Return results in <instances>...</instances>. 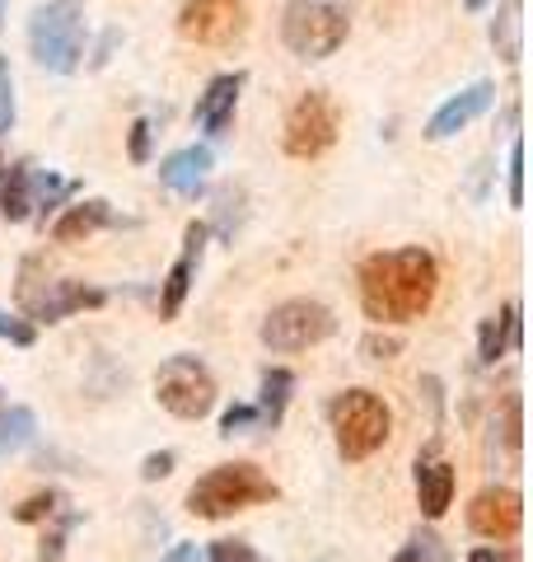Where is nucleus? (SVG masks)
I'll use <instances>...</instances> for the list:
<instances>
[{"label": "nucleus", "instance_id": "c9c22d12", "mask_svg": "<svg viewBox=\"0 0 533 562\" xmlns=\"http://www.w3.org/2000/svg\"><path fill=\"white\" fill-rule=\"evenodd\" d=\"M468 562H520V549H510V543H483V549H473Z\"/></svg>", "mask_w": 533, "mask_h": 562}, {"label": "nucleus", "instance_id": "f257e3e1", "mask_svg": "<svg viewBox=\"0 0 533 562\" xmlns=\"http://www.w3.org/2000/svg\"><path fill=\"white\" fill-rule=\"evenodd\" d=\"M361 286V310L375 324H412L435 305L440 291V262L426 249H394L370 254L355 272Z\"/></svg>", "mask_w": 533, "mask_h": 562}, {"label": "nucleus", "instance_id": "1a4fd4ad", "mask_svg": "<svg viewBox=\"0 0 533 562\" xmlns=\"http://www.w3.org/2000/svg\"><path fill=\"white\" fill-rule=\"evenodd\" d=\"M337 333V319L318 301H286L262 319V342L272 351H309Z\"/></svg>", "mask_w": 533, "mask_h": 562}, {"label": "nucleus", "instance_id": "cd10ccee", "mask_svg": "<svg viewBox=\"0 0 533 562\" xmlns=\"http://www.w3.org/2000/svg\"><path fill=\"white\" fill-rule=\"evenodd\" d=\"M243 431H258V408L253 403H235V408L220 413V436H243Z\"/></svg>", "mask_w": 533, "mask_h": 562}, {"label": "nucleus", "instance_id": "9b49d317", "mask_svg": "<svg viewBox=\"0 0 533 562\" xmlns=\"http://www.w3.org/2000/svg\"><path fill=\"white\" fill-rule=\"evenodd\" d=\"M524 525V497L514 487H483L468 506V530L487 543H510Z\"/></svg>", "mask_w": 533, "mask_h": 562}, {"label": "nucleus", "instance_id": "58836bf2", "mask_svg": "<svg viewBox=\"0 0 533 562\" xmlns=\"http://www.w3.org/2000/svg\"><path fill=\"white\" fill-rule=\"evenodd\" d=\"M464 5H468V10H483V5H487V0H464Z\"/></svg>", "mask_w": 533, "mask_h": 562}, {"label": "nucleus", "instance_id": "aec40b11", "mask_svg": "<svg viewBox=\"0 0 533 562\" xmlns=\"http://www.w3.org/2000/svg\"><path fill=\"white\" fill-rule=\"evenodd\" d=\"M0 216L5 221L33 216V165L29 160H14L0 169Z\"/></svg>", "mask_w": 533, "mask_h": 562}, {"label": "nucleus", "instance_id": "6ab92c4d", "mask_svg": "<svg viewBox=\"0 0 533 562\" xmlns=\"http://www.w3.org/2000/svg\"><path fill=\"white\" fill-rule=\"evenodd\" d=\"M514 347H520V301H510L501 310V319H487L483 324V333H477V361L496 366Z\"/></svg>", "mask_w": 533, "mask_h": 562}, {"label": "nucleus", "instance_id": "f03ea898", "mask_svg": "<svg viewBox=\"0 0 533 562\" xmlns=\"http://www.w3.org/2000/svg\"><path fill=\"white\" fill-rule=\"evenodd\" d=\"M272 497H276V483L266 479L258 464L235 460V464H216L188 487V512L202 516V520H225V516L262 506Z\"/></svg>", "mask_w": 533, "mask_h": 562}, {"label": "nucleus", "instance_id": "4be33fe9", "mask_svg": "<svg viewBox=\"0 0 533 562\" xmlns=\"http://www.w3.org/2000/svg\"><path fill=\"white\" fill-rule=\"evenodd\" d=\"M80 192V183H70V179H57L52 169H33V216L47 221L52 211H61L70 198Z\"/></svg>", "mask_w": 533, "mask_h": 562}, {"label": "nucleus", "instance_id": "4c0bfd02", "mask_svg": "<svg viewBox=\"0 0 533 562\" xmlns=\"http://www.w3.org/2000/svg\"><path fill=\"white\" fill-rule=\"evenodd\" d=\"M192 558H197V549H192V543H178V549H173L165 562H192Z\"/></svg>", "mask_w": 533, "mask_h": 562}, {"label": "nucleus", "instance_id": "39448f33", "mask_svg": "<svg viewBox=\"0 0 533 562\" xmlns=\"http://www.w3.org/2000/svg\"><path fill=\"white\" fill-rule=\"evenodd\" d=\"M347 33H351L347 0H286L281 38H286V47L295 52V57L324 61L347 43Z\"/></svg>", "mask_w": 533, "mask_h": 562}, {"label": "nucleus", "instance_id": "ea45409f", "mask_svg": "<svg viewBox=\"0 0 533 562\" xmlns=\"http://www.w3.org/2000/svg\"><path fill=\"white\" fill-rule=\"evenodd\" d=\"M0 29H5V0H0Z\"/></svg>", "mask_w": 533, "mask_h": 562}, {"label": "nucleus", "instance_id": "f8f14e48", "mask_svg": "<svg viewBox=\"0 0 533 562\" xmlns=\"http://www.w3.org/2000/svg\"><path fill=\"white\" fill-rule=\"evenodd\" d=\"M206 239H211V225L192 221L188 235H183V254L169 268L165 286H159V319H178V310H183L192 281H197V268H202V254H206Z\"/></svg>", "mask_w": 533, "mask_h": 562}, {"label": "nucleus", "instance_id": "2eb2a0df", "mask_svg": "<svg viewBox=\"0 0 533 562\" xmlns=\"http://www.w3.org/2000/svg\"><path fill=\"white\" fill-rule=\"evenodd\" d=\"M239 94H243V70H229V76H216L197 94V109H192V122L197 132L206 136H225V127L235 122V109H239Z\"/></svg>", "mask_w": 533, "mask_h": 562}, {"label": "nucleus", "instance_id": "f3484780", "mask_svg": "<svg viewBox=\"0 0 533 562\" xmlns=\"http://www.w3.org/2000/svg\"><path fill=\"white\" fill-rule=\"evenodd\" d=\"M109 225H127V221H117L109 202L89 198V202H76V206L61 211L57 225H52V239L57 244H84V239H94L99 231H109Z\"/></svg>", "mask_w": 533, "mask_h": 562}, {"label": "nucleus", "instance_id": "a19ab883", "mask_svg": "<svg viewBox=\"0 0 533 562\" xmlns=\"http://www.w3.org/2000/svg\"><path fill=\"white\" fill-rule=\"evenodd\" d=\"M192 562H197V558H192Z\"/></svg>", "mask_w": 533, "mask_h": 562}, {"label": "nucleus", "instance_id": "c756f323", "mask_svg": "<svg viewBox=\"0 0 533 562\" xmlns=\"http://www.w3.org/2000/svg\"><path fill=\"white\" fill-rule=\"evenodd\" d=\"M150 146H155V122L150 117H136L132 122V136H127V155L136 165H146L150 160Z\"/></svg>", "mask_w": 533, "mask_h": 562}, {"label": "nucleus", "instance_id": "393cba45", "mask_svg": "<svg viewBox=\"0 0 533 562\" xmlns=\"http://www.w3.org/2000/svg\"><path fill=\"white\" fill-rule=\"evenodd\" d=\"M206 562H262V558L248 539H211Z\"/></svg>", "mask_w": 533, "mask_h": 562}, {"label": "nucleus", "instance_id": "a878e982", "mask_svg": "<svg viewBox=\"0 0 533 562\" xmlns=\"http://www.w3.org/2000/svg\"><path fill=\"white\" fill-rule=\"evenodd\" d=\"M33 338H38V324H29L24 314L0 310V342H10V347H33Z\"/></svg>", "mask_w": 533, "mask_h": 562}, {"label": "nucleus", "instance_id": "9d476101", "mask_svg": "<svg viewBox=\"0 0 533 562\" xmlns=\"http://www.w3.org/2000/svg\"><path fill=\"white\" fill-rule=\"evenodd\" d=\"M248 29L243 0H183L178 10V33L197 47H229L239 43Z\"/></svg>", "mask_w": 533, "mask_h": 562}, {"label": "nucleus", "instance_id": "0eeeda50", "mask_svg": "<svg viewBox=\"0 0 533 562\" xmlns=\"http://www.w3.org/2000/svg\"><path fill=\"white\" fill-rule=\"evenodd\" d=\"M109 295L99 286H84V281H52V277H33V258L24 262V281H20V310L29 324H61L80 310H99Z\"/></svg>", "mask_w": 533, "mask_h": 562}, {"label": "nucleus", "instance_id": "473e14b6", "mask_svg": "<svg viewBox=\"0 0 533 562\" xmlns=\"http://www.w3.org/2000/svg\"><path fill=\"white\" fill-rule=\"evenodd\" d=\"M361 351L370 361H388V357H398L402 351V338H394V333H370V338L361 342Z\"/></svg>", "mask_w": 533, "mask_h": 562}, {"label": "nucleus", "instance_id": "2f4dec72", "mask_svg": "<svg viewBox=\"0 0 533 562\" xmlns=\"http://www.w3.org/2000/svg\"><path fill=\"white\" fill-rule=\"evenodd\" d=\"M506 179H510V206H524V146H520V140L510 146V169H506Z\"/></svg>", "mask_w": 533, "mask_h": 562}, {"label": "nucleus", "instance_id": "ddd939ff", "mask_svg": "<svg viewBox=\"0 0 533 562\" xmlns=\"http://www.w3.org/2000/svg\"><path fill=\"white\" fill-rule=\"evenodd\" d=\"M491 103H496V85L491 80H477V85H468V90H458L454 99L440 103L431 122H426V140H450L454 132L473 127V122L483 117Z\"/></svg>", "mask_w": 533, "mask_h": 562}, {"label": "nucleus", "instance_id": "b1692460", "mask_svg": "<svg viewBox=\"0 0 533 562\" xmlns=\"http://www.w3.org/2000/svg\"><path fill=\"white\" fill-rule=\"evenodd\" d=\"M239 221H243V192H239V188L216 192V231H220V235H235Z\"/></svg>", "mask_w": 533, "mask_h": 562}, {"label": "nucleus", "instance_id": "f704fd0d", "mask_svg": "<svg viewBox=\"0 0 533 562\" xmlns=\"http://www.w3.org/2000/svg\"><path fill=\"white\" fill-rule=\"evenodd\" d=\"M501 436L510 450H520V394L506 398V417H501Z\"/></svg>", "mask_w": 533, "mask_h": 562}, {"label": "nucleus", "instance_id": "412c9836", "mask_svg": "<svg viewBox=\"0 0 533 562\" xmlns=\"http://www.w3.org/2000/svg\"><path fill=\"white\" fill-rule=\"evenodd\" d=\"M491 47H496V57H501L506 66H514L520 61V52H524V43H520V33H524V20H520V0H501V10L491 14Z\"/></svg>", "mask_w": 533, "mask_h": 562}, {"label": "nucleus", "instance_id": "20e7f679", "mask_svg": "<svg viewBox=\"0 0 533 562\" xmlns=\"http://www.w3.org/2000/svg\"><path fill=\"white\" fill-rule=\"evenodd\" d=\"M328 422L337 436L342 460H370L375 450H384L388 431H394V413L375 390H347L328 403Z\"/></svg>", "mask_w": 533, "mask_h": 562}, {"label": "nucleus", "instance_id": "bb28decb", "mask_svg": "<svg viewBox=\"0 0 533 562\" xmlns=\"http://www.w3.org/2000/svg\"><path fill=\"white\" fill-rule=\"evenodd\" d=\"M57 506H61V497H57V492H38V497H29V502H20V506H14V520H20V525L47 520V516H57Z\"/></svg>", "mask_w": 533, "mask_h": 562}, {"label": "nucleus", "instance_id": "a211bd4d", "mask_svg": "<svg viewBox=\"0 0 533 562\" xmlns=\"http://www.w3.org/2000/svg\"><path fill=\"white\" fill-rule=\"evenodd\" d=\"M291 394H295V375L286 371V366H266V371H262V390L253 398L258 431H276L281 427V417H286V408H291Z\"/></svg>", "mask_w": 533, "mask_h": 562}, {"label": "nucleus", "instance_id": "6e6552de", "mask_svg": "<svg viewBox=\"0 0 533 562\" xmlns=\"http://www.w3.org/2000/svg\"><path fill=\"white\" fill-rule=\"evenodd\" d=\"M337 132H342V109L328 94H305L286 113V132H281V146H286L291 160H318L337 146Z\"/></svg>", "mask_w": 533, "mask_h": 562}, {"label": "nucleus", "instance_id": "72a5a7b5", "mask_svg": "<svg viewBox=\"0 0 533 562\" xmlns=\"http://www.w3.org/2000/svg\"><path fill=\"white\" fill-rule=\"evenodd\" d=\"M173 464H178V454H173V450H155V454H146V460H140V479H146V483L169 479Z\"/></svg>", "mask_w": 533, "mask_h": 562}, {"label": "nucleus", "instance_id": "5701e85b", "mask_svg": "<svg viewBox=\"0 0 533 562\" xmlns=\"http://www.w3.org/2000/svg\"><path fill=\"white\" fill-rule=\"evenodd\" d=\"M33 436H38V417H33V408H0V454L24 450Z\"/></svg>", "mask_w": 533, "mask_h": 562}, {"label": "nucleus", "instance_id": "e433bc0d", "mask_svg": "<svg viewBox=\"0 0 533 562\" xmlns=\"http://www.w3.org/2000/svg\"><path fill=\"white\" fill-rule=\"evenodd\" d=\"M122 43V33L117 29H109V33H103V43H99V52H94V66H103V61H109V52Z\"/></svg>", "mask_w": 533, "mask_h": 562}, {"label": "nucleus", "instance_id": "4468645a", "mask_svg": "<svg viewBox=\"0 0 533 562\" xmlns=\"http://www.w3.org/2000/svg\"><path fill=\"white\" fill-rule=\"evenodd\" d=\"M412 479H417V506H421V516L426 520H440L454 506V483H458L454 464L444 460L440 450H426L421 460H417V469H412Z\"/></svg>", "mask_w": 533, "mask_h": 562}, {"label": "nucleus", "instance_id": "7ed1b4c3", "mask_svg": "<svg viewBox=\"0 0 533 562\" xmlns=\"http://www.w3.org/2000/svg\"><path fill=\"white\" fill-rule=\"evenodd\" d=\"M29 52L33 61L57 70V76H76L84 61V10L76 0H47L29 20Z\"/></svg>", "mask_w": 533, "mask_h": 562}, {"label": "nucleus", "instance_id": "423d86ee", "mask_svg": "<svg viewBox=\"0 0 533 562\" xmlns=\"http://www.w3.org/2000/svg\"><path fill=\"white\" fill-rule=\"evenodd\" d=\"M155 398L159 408L183 417V422H202L211 408H216V375L206 371L202 357H188L178 351L155 371Z\"/></svg>", "mask_w": 533, "mask_h": 562}, {"label": "nucleus", "instance_id": "c85d7f7f", "mask_svg": "<svg viewBox=\"0 0 533 562\" xmlns=\"http://www.w3.org/2000/svg\"><path fill=\"white\" fill-rule=\"evenodd\" d=\"M14 70H10V61L0 57V136L5 132H14Z\"/></svg>", "mask_w": 533, "mask_h": 562}, {"label": "nucleus", "instance_id": "7c9ffc66", "mask_svg": "<svg viewBox=\"0 0 533 562\" xmlns=\"http://www.w3.org/2000/svg\"><path fill=\"white\" fill-rule=\"evenodd\" d=\"M440 558V539L435 535H417L412 543H402V553L394 562H435Z\"/></svg>", "mask_w": 533, "mask_h": 562}, {"label": "nucleus", "instance_id": "dca6fc26", "mask_svg": "<svg viewBox=\"0 0 533 562\" xmlns=\"http://www.w3.org/2000/svg\"><path fill=\"white\" fill-rule=\"evenodd\" d=\"M211 169H216V155H211V146H183L159 160V183H165L169 192H178V198H197V192L206 188Z\"/></svg>", "mask_w": 533, "mask_h": 562}]
</instances>
